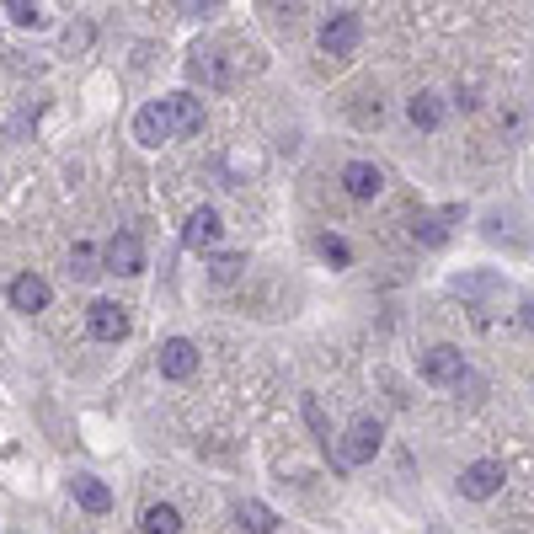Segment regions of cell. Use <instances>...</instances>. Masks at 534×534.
I'll list each match as a JSON object with an SVG mask.
<instances>
[{
	"label": "cell",
	"instance_id": "obj_18",
	"mask_svg": "<svg viewBox=\"0 0 534 534\" xmlns=\"http://www.w3.org/2000/svg\"><path fill=\"white\" fill-rule=\"evenodd\" d=\"M502 278L497 273H460L454 278V294H465V300H481V294H497Z\"/></svg>",
	"mask_w": 534,
	"mask_h": 534
},
{
	"label": "cell",
	"instance_id": "obj_3",
	"mask_svg": "<svg viewBox=\"0 0 534 534\" xmlns=\"http://www.w3.org/2000/svg\"><path fill=\"white\" fill-rule=\"evenodd\" d=\"M465 374H470L465 353H460V348H449V342H438V348L422 353V380L438 385V390H460Z\"/></svg>",
	"mask_w": 534,
	"mask_h": 534
},
{
	"label": "cell",
	"instance_id": "obj_1",
	"mask_svg": "<svg viewBox=\"0 0 534 534\" xmlns=\"http://www.w3.org/2000/svg\"><path fill=\"white\" fill-rule=\"evenodd\" d=\"M198 129H203V102L187 97V91L139 107V118H134V139H139V145H150V150L166 145V139H187Z\"/></svg>",
	"mask_w": 534,
	"mask_h": 534
},
{
	"label": "cell",
	"instance_id": "obj_7",
	"mask_svg": "<svg viewBox=\"0 0 534 534\" xmlns=\"http://www.w3.org/2000/svg\"><path fill=\"white\" fill-rule=\"evenodd\" d=\"M102 262H107V273H145V246H139V235L118 230L113 241L102 246Z\"/></svg>",
	"mask_w": 534,
	"mask_h": 534
},
{
	"label": "cell",
	"instance_id": "obj_15",
	"mask_svg": "<svg viewBox=\"0 0 534 534\" xmlns=\"http://www.w3.org/2000/svg\"><path fill=\"white\" fill-rule=\"evenodd\" d=\"M235 524H241V534H273L278 513L267 508V502H241V508H235Z\"/></svg>",
	"mask_w": 534,
	"mask_h": 534
},
{
	"label": "cell",
	"instance_id": "obj_23",
	"mask_svg": "<svg viewBox=\"0 0 534 534\" xmlns=\"http://www.w3.org/2000/svg\"><path fill=\"white\" fill-rule=\"evenodd\" d=\"M524 326H529V332H534V300H524Z\"/></svg>",
	"mask_w": 534,
	"mask_h": 534
},
{
	"label": "cell",
	"instance_id": "obj_9",
	"mask_svg": "<svg viewBox=\"0 0 534 534\" xmlns=\"http://www.w3.org/2000/svg\"><path fill=\"white\" fill-rule=\"evenodd\" d=\"M219 230H225V225H219L214 209H193V214H187V225H182V246L187 251H214Z\"/></svg>",
	"mask_w": 534,
	"mask_h": 534
},
{
	"label": "cell",
	"instance_id": "obj_8",
	"mask_svg": "<svg viewBox=\"0 0 534 534\" xmlns=\"http://www.w3.org/2000/svg\"><path fill=\"white\" fill-rule=\"evenodd\" d=\"M380 187H385V171L380 166H369V161H348L342 166V193L348 198H380Z\"/></svg>",
	"mask_w": 534,
	"mask_h": 534
},
{
	"label": "cell",
	"instance_id": "obj_21",
	"mask_svg": "<svg viewBox=\"0 0 534 534\" xmlns=\"http://www.w3.org/2000/svg\"><path fill=\"white\" fill-rule=\"evenodd\" d=\"M70 273H75V278H91V273H102V267H97V251H91L86 241L75 246V257H70Z\"/></svg>",
	"mask_w": 534,
	"mask_h": 534
},
{
	"label": "cell",
	"instance_id": "obj_12",
	"mask_svg": "<svg viewBox=\"0 0 534 534\" xmlns=\"http://www.w3.org/2000/svg\"><path fill=\"white\" fill-rule=\"evenodd\" d=\"M187 75L203 86H230V70H225V59H219L214 49H198L193 59H187Z\"/></svg>",
	"mask_w": 534,
	"mask_h": 534
},
{
	"label": "cell",
	"instance_id": "obj_2",
	"mask_svg": "<svg viewBox=\"0 0 534 534\" xmlns=\"http://www.w3.org/2000/svg\"><path fill=\"white\" fill-rule=\"evenodd\" d=\"M380 438H385V428L374 417H358L348 433L337 438V449H332V460L342 465V470H358V465H369L374 454H380Z\"/></svg>",
	"mask_w": 534,
	"mask_h": 534
},
{
	"label": "cell",
	"instance_id": "obj_6",
	"mask_svg": "<svg viewBox=\"0 0 534 534\" xmlns=\"http://www.w3.org/2000/svg\"><path fill=\"white\" fill-rule=\"evenodd\" d=\"M502 481H508V476H502V465H497V460H476V465H465V470H460V492H465L470 502L497 497V492H502Z\"/></svg>",
	"mask_w": 534,
	"mask_h": 534
},
{
	"label": "cell",
	"instance_id": "obj_4",
	"mask_svg": "<svg viewBox=\"0 0 534 534\" xmlns=\"http://www.w3.org/2000/svg\"><path fill=\"white\" fill-rule=\"evenodd\" d=\"M358 38H364V22H358V11H332L321 27V49L332 59H348L358 49Z\"/></svg>",
	"mask_w": 534,
	"mask_h": 534
},
{
	"label": "cell",
	"instance_id": "obj_17",
	"mask_svg": "<svg viewBox=\"0 0 534 534\" xmlns=\"http://www.w3.org/2000/svg\"><path fill=\"white\" fill-rule=\"evenodd\" d=\"M460 214V209H449V214H422L417 225H412V235H417V246H428V251H438L449 241V219Z\"/></svg>",
	"mask_w": 534,
	"mask_h": 534
},
{
	"label": "cell",
	"instance_id": "obj_14",
	"mask_svg": "<svg viewBox=\"0 0 534 534\" xmlns=\"http://www.w3.org/2000/svg\"><path fill=\"white\" fill-rule=\"evenodd\" d=\"M70 492H75V502H81L86 513H107V508H113V492H107L97 476H75Z\"/></svg>",
	"mask_w": 534,
	"mask_h": 534
},
{
	"label": "cell",
	"instance_id": "obj_22",
	"mask_svg": "<svg viewBox=\"0 0 534 534\" xmlns=\"http://www.w3.org/2000/svg\"><path fill=\"white\" fill-rule=\"evenodd\" d=\"M11 22H17V27H38L43 22V6H33V0H11Z\"/></svg>",
	"mask_w": 534,
	"mask_h": 534
},
{
	"label": "cell",
	"instance_id": "obj_20",
	"mask_svg": "<svg viewBox=\"0 0 534 534\" xmlns=\"http://www.w3.org/2000/svg\"><path fill=\"white\" fill-rule=\"evenodd\" d=\"M316 246H321V257H326V262H337V267H348V262H353V251H348V241H342V235H321Z\"/></svg>",
	"mask_w": 534,
	"mask_h": 534
},
{
	"label": "cell",
	"instance_id": "obj_16",
	"mask_svg": "<svg viewBox=\"0 0 534 534\" xmlns=\"http://www.w3.org/2000/svg\"><path fill=\"white\" fill-rule=\"evenodd\" d=\"M139 529L145 534H182V513L171 508V502H150V508L139 513Z\"/></svg>",
	"mask_w": 534,
	"mask_h": 534
},
{
	"label": "cell",
	"instance_id": "obj_19",
	"mask_svg": "<svg viewBox=\"0 0 534 534\" xmlns=\"http://www.w3.org/2000/svg\"><path fill=\"white\" fill-rule=\"evenodd\" d=\"M241 273H246V257H241V251H219V257L209 262V278H214V284H235Z\"/></svg>",
	"mask_w": 534,
	"mask_h": 534
},
{
	"label": "cell",
	"instance_id": "obj_10",
	"mask_svg": "<svg viewBox=\"0 0 534 534\" xmlns=\"http://www.w3.org/2000/svg\"><path fill=\"white\" fill-rule=\"evenodd\" d=\"M11 310H22V316H38V310H49V284H43L38 273H22L11 278Z\"/></svg>",
	"mask_w": 534,
	"mask_h": 534
},
{
	"label": "cell",
	"instance_id": "obj_13",
	"mask_svg": "<svg viewBox=\"0 0 534 534\" xmlns=\"http://www.w3.org/2000/svg\"><path fill=\"white\" fill-rule=\"evenodd\" d=\"M406 118L417 123V129H438V123H444V97H433V91H417L412 102H406Z\"/></svg>",
	"mask_w": 534,
	"mask_h": 534
},
{
	"label": "cell",
	"instance_id": "obj_5",
	"mask_svg": "<svg viewBox=\"0 0 534 534\" xmlns=\"http://www.w3.org/2000/svg\"><path fill=\"white\" fill-rule=\"evenodd\" d=\"M86 326H91V337H97V342H123V337H129V310H123L118 300H97L86 310Z\"/></svg>",
	"mask_w": 534,
	"mask_h": 534
},
{
	"label": "cell",
	"instance_id": "obj_11",
	"mask_svg": "<svg viewBox=\"0 0 534 534\" xmlns=\"http://www.w3.org/2000/svg\"><path fill=\"white\" fill-rule=\"evenodd\" d=\"M193 369H198V348L187 337H171L161 348V374H166V380H187Z\"/></svg>",
	"mask_w": 534,
	"mask_h": 534
}]
</instances>
